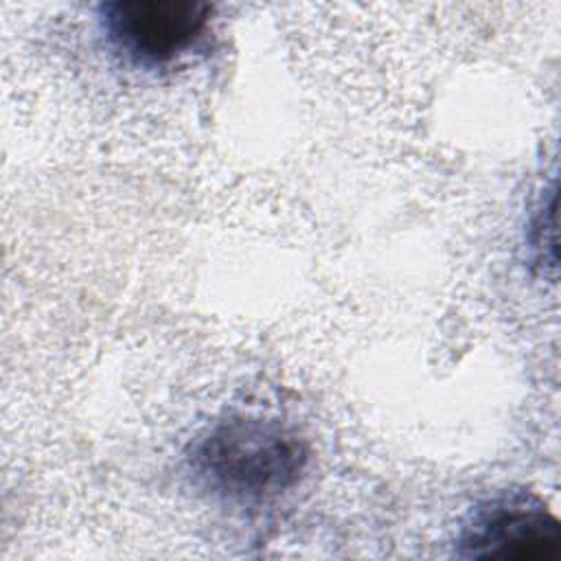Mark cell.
<instances>
[{"label":"cell","mask_w":561,"mask_h":561,"mask_svg":"<svg viewBox=\"0 0 561 561\" xmlns=\"http://www.w3.org/2000/svg\"><path fill=\"white\" fill-rule=\"evenodd\" d=\"M186 460L202 489L228 502L259 504L300 480L309 449L276 419L228 414L193 438Z\"/></svg>","instance_id":"cell-1"},{"label":"cell","mask_w":561,"mask_h":561,"mask_svg":"<svg viewBox=\"0 0 561 561\" xmlns=\"http://www.w3.org/2000/svg\"><path fill=\"white\" fill-rule=\"evenodd\" d=\"M210 18L213 4L202 0H114L99 7L107 42L142 68L167 66L191 53Z\"/></svg>","instance_id":"cell-2"},{"label":"cell","mask_w":561,"mask_h":561,"mask_svg":"<svg viewBox=\"0 0 561 561\" xmlns=\"http://www.w3.org/2000/svg\"><path fill=\"white\" fill-rule=\"evenodd\" d=\"M467 559H550L561 548V522L530 491H504L478 504L458 535Z\"/></svg>","instance_id":"cell-3"}]
</instances>
